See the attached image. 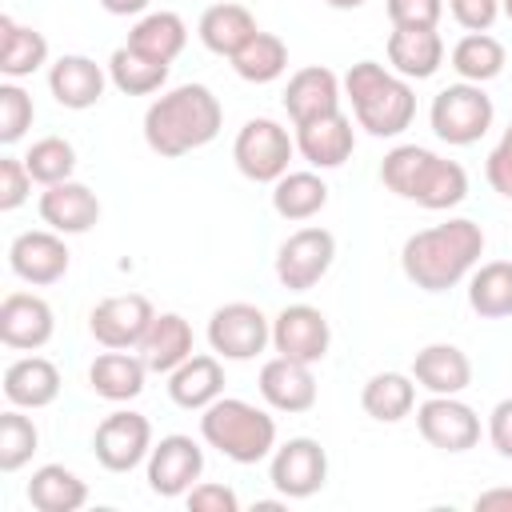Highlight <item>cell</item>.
Returning a JSON list of instances; mask_svg holds the SVG:
<instances>
[{
	"mask_svg": "<svg viewBox=\"0 0 512 512\" xmlns=\"http://www.w3.org/2000/svg\"><path fill=\"white\" fill-rule=\"evenodd\" d=\"M484 256V228L476 220H444L436 228L412 232L400 248L404 276L424 292H448L456 288Z\"/></svg>",
	"mask_w": 512,
	"mask_h": 512,
	"instance_id": "obj_1",
	"label": "cell"
},
{
	"mask_svg": "<svg viewBox=\"0 0 512 512\" xmlns=\"http://www.w3.org/2000/svg\"><path fill=\"white\" fill-rule=\"evenodd\" d=\"M224 124V108L204 84H180L156 96L144 112V140L156 156H184L216 140Z\"/></svg>",
	"mask_w": 512,
	"mask_h": 512,
	"instance_id": "obj_2",
	"label": "cell"
},
{
	"mask_svg": "<svg viewBox=\"0 0 512 512\" xmlns=\"http://www.w3.org/2000/svg\"><path fill=\"white\" fill-rule=\"evenodd\" d=\"M380 180L400 200H412L432 212L456 208L468 196V172L456 160H444L420 144H396L380 160Z\"/></svg>",
	"mask_w": 512,
	"mask_h": 512,
	"instance_id": "obj_3",
	"label": "cell"
},
{
	"mask_svg": "<svg viewBox=\"0 0 512 512\" xmlns=\"http://www.w3.org/2000/svg\"><path fill=\"white\" fill-rule=\"evenodd\" d=\"M344 92L368 136H400L416 116L412 84L376 60H356L344 76Z\"/></svg>",
	"mask_w": 512,
	"mask_h": 512,
	"instance_id": "obj_4",
	"label": "cell"
},
{
	"mask_svg": "<svg viewBox=\"0 0 512 512\" xmlns=\"http://www.w3.org/2000/svg\"><path fill=\"white\" fill-rule=\"evenodd\" d=\"M200 436L232 464H260L264 456L276 452V420L264 408L236 396H220L204 408Z\"/></svg>",
	"mask_w": 512,
	"mask_h": 512,
	"instance_id": "obj_5",
	"label": "cell"
},
{
	"mask_svg": "<svg viewBox=\"0 0 512 512\" xmlns=\"http://www.w3.org/2000/svg\"><path fill=\"white\" fill-rule=\"evenodd\" d=\"M492 116H496L492 96H488L480 84H468V80L440 88V92L432 96V112H428L432 132H436L444 144H452V148L476 144V140L492 128Z\"/></svg>",
	"mask_w": 512,
	"mask_h": 512,
	"instance_id": "obj_6",
	"label": "cell"
},
{
	"mask_svg": "<svg viewBox=\"0 0 512 512\" xmlns=\"http://www.w3.org/2000/svg\"><path fill=\"white\" fill-rule=\"evenodd\" d=\"M296 152V140L288 136L284 124L268 120V116H256L248 120L240 132H236V144H232V160L236 168L256 180V184H276L284 172H288V160Z\"/></svg>",
	"mask_w": 512,
	"mask_h": 512,
	"instance_id": "obj_7",
	"label": "cell"
},
{
	"mask_svg": "<svg viewBox=\"0 0 512 512\" xmlns=\"http://www.w3.org/2000/svg\"><path fill=\"white\" fill-rule=\"evenodd\" d=\"M208 344L224 360H252L272 344V320L244 300H232L212 312L208 320Z\"/></svg>",
	"mask_w": 512,
	"mask_h": 512,
	"instance_id": "obj_8",
	"label": "cell"
},
{
	"mask_svg": "<svg viewBox=\"0 0 512 512\" xmlns=\"http://www.w3.org/2000/svg\"><path fill=\"white\" fill-rule=\"evenodd\" d=\"M332 260H336V236L328 228H300L276 252V280L288 292H308L328 276Z\"/></svg>",
	"mask_w": 512,
	"mask_h": 512,
	"instance_id": "obj_9",
	"label": "cell"
},
{
	"mask_svg": "<svg viewBox=\"0 0 512 512\" xmlns=\"http://www.w3.org/2000/svg\"><path fill=\"white\" fill-rule=\"evenodd\" d=\"M268 480L284 500H308L328 480V452L312 436H292L272 452Z\"/></svg>",
	"mask_w": 512,
	"mask_h": 512,
	"instance_id": "obj_10",
	"label": "cell"
},
{
	"mask_svg": "<svg viewBox=\"0 0 512 512\" xmlns=\"http://www.w3.org/2000/svg\"><path fill=\"white\" fill-rule=\"evenodd\" d=\"M152 320H156V308L148 304V296L124 292V296H108V300H100L92 308L88 332L104 348H140V340L148 336Z\"/></svg>",
	"mask_w": 512,
	"mask_h": 512,
	"instance_id": "obj_11",
	"label": "cell"
},
{
	"mask_svg": "<svg viewBox=\"0 0 512 512\" xmlns=\"http://www.w3.org/2000/svg\"><path fill=\"white\" fill-rule=\"evenodd\" d=\"M92 452L96 460L108 468V472H132L148 452H152V424L148 416L124 408V412H112L96 424V436H92Z\"/></svg>",
	"mask_w": 512,
	"mask_h": 512,
	"instance_id": "obj_12",
	"label": "cell"
},
{
	"mask_svg": "<svg viewBox=\"0 0 512 512\" xmlns=\"http://www.w3.org/2000/svg\"><path fill=\"white\" fill-rule=\"evenodd\" d=\"M204 472V448L192 436H164L160 444H152L148 452V488L164 500L188 496V488L200 480Z\"/></svg>",
	"mask_w": 512,
	"mask_h": 512,
	"instance_id": "obj_13",
	"label": "cell"
},
{
	"mask_svg": "<svg viewBox=\"0 0 512 512\" xmlns=\"http://www.w3.org/2000/svg\"><path fill=\"white\" fill-rule=\"evenodd\" d=\"M272 344L288 360L320 364L328 356V344H332L328 316L320 308H312V304H288L272 320Z\"/></svg>",
	"mask_w": 512,
	"mask_h": 512,
	"instance_id": "obj_14",
	"label": "cell"
},
{
	"mask_svg": "<svg viewBox=\"0 0 512 512\" xmlns=\"http://www.w3.org/2000/svg\"><path fill=\"white\" fill-rule=\"evenodd\" d=\"M416 428L432 448L452 452V456L476 448L480 440V416L456 396H428L416 408Z\"/></svg>",
	"mask_w": 512,
	"mask_h": 512,
	"instance_id": "obj_15",
	"label": "cell"
},
{
	"mask_svg": "<svg viewBox=\"0 0 512 512\" xmlns=\"http://www.w3.org/2000/svg\"><path fill=\"white\" fill-rule=\"evenodd\" d=\"M68 260H72V252H68V244L60 240V232H52V228L20 232V236L12 240V248H8L12 272H16L24 284H36V288L56 284V280L68 272Z\"/></svg>",
	"mask_w": 512,
	"mask_h": 512,
	"instance_id": "obj_16",
	"label": "cell"
},
{
	"mask_svg": "<svg viewBox=\"0 0 512 512\" xmlns=\"http://www.w3.org/2000/svg\"><path fill=\"white\" fill-rule=\"evenodd\" d=\"M56 332V316H52V304L36 292H8L4 304H0V340L8 348H20V352H36L52 340Z\"/></svg>",
	"mask_w": 512,
	"mask_h": 512,
	"instance_id": "obj_17",
	"label": "cell"
},
{
	"mask_svg": "<svg viewBox=\"0 0 512 512\" xmlns=\"http://www.w3.org/2000/svg\"><path fill=\"white\" fill-rule=\"evenodd\" d=\"M40 220L60 232V236H80L88 228H96L100 220V200L88 184L80 180H60V184H48L44 196H40Z\"/></svg>",
	"mask_w": 512,
	"mask_h": 512,
	"instance_id": "obj_18",
	"label": "cell"
},
{
	"mask_svg": "<svg viewBox=\"0 0 512 512\" xmlns=\"http://www.w3.org/2000/svg\"><path fill=\"white\" fill-rule=\"evenodd\" d=\"M108 88V72L92 60V56H60L52 68H48V92L56 96L60 108H72V112H84L92 104H100Z\"/></svg>",
	"mask_w": 512,
	"mask_h": 512,
	"instance_id": "obj_19",
	"label": "cell"
},
{
	"mask_svg": "<svg viewBox=\"0 0 512 512\" xmlns=\"http://www.w3.org/2000/svg\"><path fill=\"white\" fill-rule=\"evenodd\" d=\"M260 396L268 400V408L276 412H308L316 404V376L312 364L288 360V356H272L260 368Z\"/></svg>",
	"mask_w": 512,
	"mask_h": 512,
	"instance_id": "obj_20",
	"label": "cell"
},
{
	"mask_svg": "<svg viewBox=\"0 0 512 512\" xmlns=\"http://www.w3.org/2000/svg\"><path fill=\"white\" fill-rule=\"evenodd\" d=\"M284 108H288L292 124H308V120H320L328 112H340L336 72L324 68V64H308V68L292 72V80L284 88Z\"/></svg>",
	"mask_w": 512,
	"mask_h": 512,
	"instance_id": "obj_21",
	"label": "cell"
},
{
	"mask_svg": "<svg viewBox=\"0 0 512 512\" xmlns=\"http://www.w3.org/2000/svg\"><path fill=\"white\" fill-rule=\"evenodd\" d=\"M352 148H356V132L344 112H328L320 120L296 124V152L312 168H340L352 156Z\"/></svg>",
	"mask_w": 512,
	"mask_h": 512,
	"instance_id": "obj_22",
	"label": "cell"
},
{
	"mask_svg": "<svg viewBox=\"0 0 512 512\" xmlns=\"http://www.w3.org/2000/svg\"><path fill=\"white\" fill-rule=\"evenodd\" d=\"M412 380L432 396H460L472 384V360L456 344H424L412 360Z\"/></svg>",
	"mask_w": 512,
	"mask_h": 512,
	"instance_id": "obj_23",
	"label": "cell"
},
{
	"mask_svg": "<svg viewBox=\"0 0 512 512\" xmlns=\"http://www.w3.org/2000/svg\"><path fill=\"white\" fill-rule=\"evenodd\" d=\"M388 64L404 80H428L444 64V40L436 28H392Z\"/></svg>",
	"mask_w": 512,
	"mask_h": 512,
	"instance_id": "obj_24",
	"label": "cell"
},
{
	"mask_svg": "<svg viewBox=\"0 0 512 512\" xmlns=\"http://www.w3.org/2000/svg\"><path fill=\"white\" fill-rule=\"evenodd\" d=\"M144 376H148L144 356H132L128 348H108V352L96 356L92 368H88L92 392L104 396V400H112V404L136 400V396L144 392Z\"/></svg>",
	"mask_w": 512,
	"mask_h": 512,
	"instance_id": "obj_25",
	"label": "cell"
},
{
	"mask_svg": "<svg viewBox=\"0 0 512 512\" xmlns=\"http://www.w3.org/2000/svg\"><path fill=\"white\" fill-rule=\"evenodd\" d=\"M4 396L12 408H48L60 396V372L44 356H20L4 368Z\"/></svg>",
	"mask_w": 512,
	"mask_h": 512,
	"instance_id": "obj_26",
	"label": "cell"
},
{
	"mask_svg": "<svg viewBox=\"0 0 512 512\" xmlns=\"http://www.w3.org/2000/svg\"><path fill=\"white\" fill-rule=\"evenodd\" d=\"M168 396L188 412H204L224 396V364L216 356H188L176 372H168Z\"/></svg>",
	"mask_w": 512,
	"mask_h": 512,
	"instance_id": "obj_27",
	"label": "cell"
},
{
	"mask_svg": "<svg viewBox=\"0 0 512 512\" xmlns=\"http://www.w3.org/2000/svg\"><path fill=\"white\" fill-rule=\"evenodd\" d=\"M196 32H200V44L208 48V52H216V56H236L260 28H256V16L244 8V4H232V0H224V4H212V8H204V16H200V24H196Z\"/></svg>",
	"mask_w": 512,
	"mask_h": 512,
	"instance_id": "obj_28",
	"label": "cell"
},
{
	"mask_svg": "<svg viewBox=\"0 0 512 512\" xmlns=\"http://www.w3.org/2000/svg\"><path fill=\"white\" fill-rule=\"evenodd\" d=\"M192 324L180 312H160L148 328V336L140 340V356L148 364V372H176L188 356H192Z\"/></svg>",
	"mask_w": 512,
	"mask_h": 512,
	"instance_id": "obj_29",
	"label": "cell"
},
{
	"mask_svg": "<svg viewBox=\"0 0 512 512\" xmlns=\"http://www.w3.org/2000/svg\"><path fill=\"white\" fill-rule=\"evenodd\" d=\"M28 504L36 512H76L88 504V484L64 464H40L28 480Z\"/></svg>",
	"mask_w": 512,
	"mask_h": 512,
	"instance_id": "obj_30",
	"label": "cell"
},
{
	"mask_svg": "<svg viewBox=\"0 0 512 512\" xmlns=\"http://www.w3.org/2000/svg\"><path fill=\"white\" fill-rule=\"evenodd\" d=\"M44 64H48L44 32L20 24L16 16H0V72L8 80H20V76H32Z\"/></svg>",
	"mask_w": 512,
	"mask_h": 512,
	"instance_id": "obj_31",
	"label": "cell"
},
{
	"mask_svg": "<svg viewBox=\"0 0 512 512\" xmlns=\"http://www.w3.org/2000/svg\"><path fill=\"white\" fill-rule=\"evenodd\" d=\"M184 44H188V24L176 12H164V8L140 16L128 32V48H136L152 60H164V64H172L184 52Z\"/></svg>",
	"mask_w": 512,
	"mask_h": 512,
	"instance_id": "obj_32",
	"label": "cell"
},
{
	"mask_svg": "<svg viewBox=\"0 0 512 512\" xmlns=\"http://www.w3.org/2000/svg\"><path fill=\"white\" fill-rule=\"evenodd\" d=\"M412 404H416V384H412V376H404V372H376V376L364 384V392H360V408H364L372 420H380V424L404 420V416L412 412Z\"/></svg>",
	"mask_w": 512,
	"mask_h": 512,
	"instance_id": "obj_33",
	"label": "cell"
},
{
	"mask_svg": "<svg viewBox=\"0 0 512 512\" xmlns=\"http://www.w3.org/2000/svg\"><path fill=\"white\" fill-rule=\"evenodd\" d=\"M468 304L484 320L512 316V260H488L468 280Z\"/></svg>",
	"mask_w": 512,
	"mask_h": 512,
	"instance_id": "obj_34",
	"label": "cell"
},
{
	"mask_svg": "<svg viewBox=\"0 0 512 512\" xmlns=\"http://www.w3.org/2000/svg\"><path fill=\"white\" fill-rule=\"evenodd\" d=\"M108 80L124 92V96H152L164 88L168 80V64L164 60H152L128 44H120L112 56H108Z\"/></svg>",
	"mask_w": 512,
	"mask_h": 512,
	"instance_id": "obj_35",
	"label": "cell"
},
{
	"mask_svg": "<svg viewBox=\"0 0 512 512\" xmlns=\"http://www.w3.org/2000/svg\"><path fill=\"white\" fill-rule=\"evenodd\" d=\"M328 204V184L316 172H284L272 184V208L284 220H312Z\"/></svg>",
	"mask_w": 512,
	"mask_h": 512,
	"instance_id": "obj_36",
	"label": "cell"
},
{
	"mask_svg": "<svg viewBox=\"0 0 512 512\" xmlns=\"http://www.w3.org/2000/svg\"><path fill=\"white\" fill-rule=\"evenodd\" d=\"M504 44L496 40V36H488V32H468V36H460L456 40V48H452V68H456V76L460 80H468V84H488V80H496L500 72H504Z\"/></svg>",
	"mask_w": 512,
	"mask_h": 512,
	"instance_id": "obj_37",
	"label": "cell"
},
{
	"mask_svg": "<svg viewBox=\"0 0 512 512\" xmlns=\"http://www.w3.org/2000/svg\"><path fill=\"white\" fill-rule=\"evenodd\" d=\"M232 68L240 80L248 84H272L284 76L288 68V44L276 36V32H256L236 56H232Z\"/></svg>",
	"mask_w": 512,
	"mask_h": 512,
	"instance_id": "obj_38",
	"label": "cell"
},
{
	"mask_svg": "<svg viewBox=\"0 0 512 512\" xmlns=\"http://www.w3.org/2000/svg\"><path fill=\"white\" fill-rule=\"evenodd\" d=\"M24 168H28V176L36 180V184H60V180H72V172H76V148L64 140V136H44V140H36L24 156Z\"/></svg>",
	"mask_w": 512,
	"mask_h": 512,
	"instance_id": "obj_39",
	"label": "cell"
},
{
	"mask_svg": "<svg viewBox=\"0 0 512 512\" xmlns=\"http://www.w3.org/2000/svg\"><path fill=\"white\" fill-rule=\"evenodd\" d=\"M36 444H40L36 424H32L20 408H8V412L0 416V472L24 468V464L32 460V452H36Z\"/></svg>",
	"mask_w": 512,
	"mask_h": 512,
	"instance_id": "obj_40",
	"label": "cell"
},
{
	"mask_svg": "<svg viewBox=\"0 0 512 512\" xmlns=\"http://www.w3.org/2000/svg\"><path fill=\"white\" fill-rule=\"evenodd\" d=\"M36 120V104L20 84H0V144H16Z\"/></svg>",
	"mask_w": 512,
	"mask_h": 512,
	"instance_id": "obj_41",
	"label": "cell"
},
{
	"mask_svg": "<svg viewBox=\"0 0 512 512\" xmlns=\"http://www.w3.org/2000/svg\"><path fill=\"white\" fill-rule=\"evenodd\" d=\"M392 28H436L444 16V0H384Z\"/></svg>",
	"mask_w": 512,
	"mask_h": 512,
	"instance_id": "obj_42",
	"label": "cell"
},
{
	"mask_svg": "<svg viewBox=\"0 0 512 512\" xmlns=\"http://www.w3.org/2000/svg\"><path fill=\"white\" fill-rule=\"evenodd\" d=\"M28 192H32V176H28L24 160L4 156V160H0V212L20 208V204L28 200Z\"/></svg>",
	"mask_w": 512,
	"mask_h": 512,
	"instance_id": "obj_43",
	"label": "cell"
},
{
	"mask_svg": "<svg viewBox=\"0 0 512 512\" xmlns=\"http://www.w3.org/2000/svg\"><path fill=\"white\" fill-rule=\"evenodd\" d=\"M484 176L492 184V192H500L504 200H512V124L504 128L500 144L488 152V164H484Z\"/></svg>",
	"mask_w": 512,
	"mask_h": 512,
	"instance_id": "obj_44",
	"label": "cell"
},
{
	"mask_svg": "<svg viewBox=\"0 0 512 512\" xmlns=\"http://www.w3.org/2000/svg\"><path fill=\"white\" fill-rule=\"evenodd\" d=\"M184 500H188L192 512H236L240 508V496L228 484H212V480L208 484H192Z\"/></svg>",
	"mask_w": 512,
	"mask_h": 512,
	"instance_id": "obj_45",
	"label": "cell"
},
{
	"mask_svg": "<svg viewBox=\"0 0 512 512\" xmlns=\"http://www.w3.org/2000/svg\"><path fill=\"white\" fill-rule=\"evenodd\" d=\"M448 12L460 28L468 32H488L492 20L500 16V0H448Z\"/></svg>",
	"mask_w": 512,
	"mask_h": 512,
	"instance_id": "obj_46",
	"label": "cell"
},
{
	"mask_svg": "<svg viewBox=\"0 0 512 512\" xmlns=\"http://www.w3.org/2000/svg\"><path fill=\"white\" fill-rule=\"evenodd\" d=\"M488 440H492V448L504 460H512V396L492 408V416H488Z\"/></svg>",
	"mask_w": 512,
	"mask_h": 512,
	"instance_id": "obj_47",
	"label": "cell"
},
{
	"mask_svg": "<svg viewBox=\"0 0 512 512\" xmlns=\"http://www.w3.org/2000/svg\"><path fill=\"white\" fill-rule=\"evenodd\" d=\"M476 512H512V488H488L472 500Z\"/></svg>",
	"mask_w": 512,
	"mask_h": 512,
	"instance_id": "obj_48",
	"label": "cell"
},
{
	"mask_svg": "<svg viewBox=\"0 0 512 512\" xmlns=\"http://www.w3.org/2000/svg\"><path fill=\"white\" fill-rule=\"evenodd\" d=\"M148 4L152 0H100V8L112 12V16H140Z\"/></svg>",
	"mask_w": 512,
	"mask_h": 512,
	"instance_id": "obj_49",
	"label": "cell"
},
{
	"mask_svg": "<svg viewBox=\"0 0 512 512\" xmlns=\"http://www.w3.org/2000/svg\"><path fill=\"white\" fill-rule=\"evenodd\" d=\"M328 8H340V12H352V8H360V4H368V0H324Z\"/></svg>",
	"mask_w": 512,
	"mask_h": 512,
	"instance_id": "obj_50",
	"label": "cell"
},
{
	"mask_svg": "<svg viewBox=\"0 0 512 512\" xmlns=\"http://www.w3.org/2000/svg\"><path fill=\"white\" fill-rule=\"evenodd\" d=\"M500 12H504V16L512 20V0H500Z\"/></svg>",
	"mask_w": 512,
	"mask_h": 512,
	"instance_id": "obj_51",
	"label": "cell"
}]
</instances>
